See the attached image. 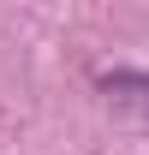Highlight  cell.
I'll use <instances>...</instances> for the list:
<instances>
[{"label":"cell","mask_w":149,"mask_h":155,"mask_svg":"<svg viewBox=\"0 0 149 155\" xmlns=\"http://www.w3.org/2000/svg\"><path fill=\"white\" fill-rule=\"evenodd\" d=\"M101 90H108L119 107H131L137 119H149V72H131V66H113V72H101L95 78Z\"/></svg>","instance_id":"6da1fadb"}]
</instances>
